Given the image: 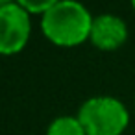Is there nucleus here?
Returning <instances> with one entry per match:
<instances>
[{"instance_id":"nucleus-1","label":"nucleus","mask_w":135,"mask_h":135,"mask_svg":"<svg viewBox=\"0 0 135 135\" xmlns=\"http://www.w3.org/2000/svg\"><path fill=\"white\" fill-rule=\"evenodd\" d=\"M93 26L91 11L78 0H59L41 15V30L45 37L63 48H74L89 41Z\"/></svg>"},{"instance_id":"nucleus-7","label":"nucleus","mask_w":135,"mask_h":135,"mask_svg":"<svg viewBox=\"0 0 135 135\" xmlns=\"http://www.w3.org/2000/svg\"><path fill=\"white\" fill-rule=\"evenodd\" d=\"M17 0H0V8H6V6H9V4H15Z\"/></svg>"},{"instance_id":"nucleus-6","label":"nucleus","mask_w":135,"mask_h":135,"mask_svg":"<svg viewBox=\"0 0 135 135\" xmlns=\"http://www.w3.org/2000/svg\"><path fill=\"white\" fill-rule=\"evenodd\" d=\"M59 0H17V4L21 8H24L30 15L32 13H37V15H43L46 13L50 8H54Z\"/></svg>"},{"instance_id":"nucleus-8","label":"nucleus","mask_w":135,"mask_h":135,"mask_svg":"<svg viewBox=\"0 0 135 135\" xmlns=\"http://www.w3.org/2000/svg\"><path fill=\"white\" fill-rule=\"evenodd\" d=\"M129 4H131V8H133V11H135V0H129Z\"/></svg>"},{"instance_id":"nucleus-2","label":"nucleus","mask_w":135,"mask_h":135,"mask_svg":"<svg viewBox=\"0 0 135 135\" xmlns=\"http://www.w3.org/2000/svg\"><path fill=\"white\" fill-rule=\"evenodd\" d=\"M87 135H122L129 126V111L115 96L87 98L76 115Z\"/></svg>"},{"instance_id":"nucleus-3","label":"nucleus","mask_w":135,"mask_h":135,"mask_svg":"<svg viewBox=\"0 0 135 135\" xmlns=\"http://www.w3.org/2000/svg\"><path fill=\"white\" fill-rule=\"evenodd\" d=\"M32 35L30 13L17 2L0 8V56H13L26 48Z\"/></svg>"},{"instance_id":"nucleus-4","label":"nucleus","mask_w":135,"mask_h":135,"mask_svg":"<svg viewBox=\"0 0 135 135\" xmlns=\"http://www.w3.org/2000/svg\"><path fill=\"white\" fill-rule=\"evenodd\" d=\"M129 35L128 24L122 17L115 13H100L93 17L89 41L94 48L102 52H113L126 45Z\"/></svg>"},{"instance_id":"nucleus-5","label":"nucleus","mask_w":135,"mask_h":135,"mask_svg":"<svg viewBox=\"0 0 135 135\" xmlns=\"http://www.w3.org/2000/svg\"><path fill=\"white\" fill-rule=\"evenodd\" d=\"M46 135H87V133L78 117L61 115L48 124Z\"/></svg>"}]
</instances>
